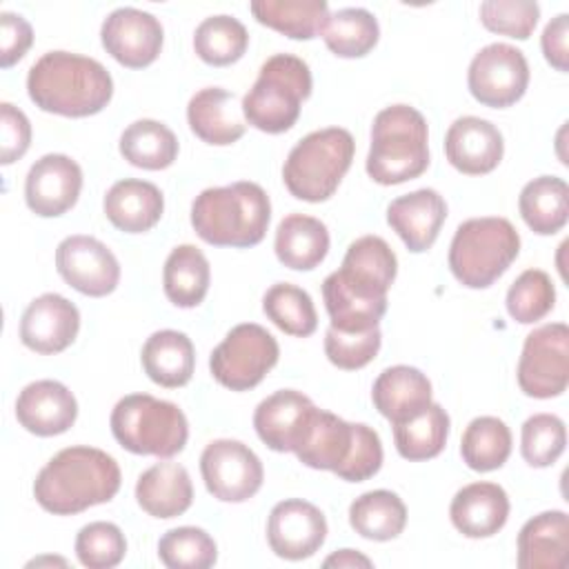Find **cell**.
<instances>
[{"instance_id": "cell-1", "label": "cell", "mask_w": 569, "mask_h": 569, "mask_svg": "<svg viewBox=\"0 0 569 569\" xmlns=\"http://www.w3.org/2000/svg\"><path fill=\"white\" fill-rule=\"evenodd\" d=\"M120 467L102 449L67 447L58 451L36 476V502L53 516H73L109 502L120 489Z\"/></svg>"}, {"instance_id": "cell-2", "label": "cell", "mask_w": 569, "mask_h": 569, "mask_svg": "<svg viewBox=\"0 0 569 569\" xmlns=\"http://www.w3.org/2000/svg\"><path fill=\"white\" fill-rule=\"evenodd\" d=\"M27 91L31 102L64 118L100 113L111 96V73L93 58L71 51H47L29 69Z\"/></svg>"}, {"instance_id": "cell-3", "label": "cell", "mask_w": 569, "mask_h": 569, "mask_svg": "<svg viewBox=\"0 0 569 569\" xmlns=\"http://www.w3.org/2000/svg\"><path fill=\"white\" fill-rule=\"evenodd\" d=\"M271 220L267 191L249 180L200 191L191 204V227L213 247L247 249L258 244Z\"/></svg>"}, {"instance_id": "cell-4", "label": "cell", "mask_w": 569, "mask_h": 569, "mask_svg": "<svg viewBox=\"0 0 569 569\" xmlns=\"http://www.w3.org/2000/svg\"><path fill=\"white\" fill-rule=\"evenodd\" d=\"M296 456L311 469L333 471L347 482H362L380 471L382 442L369 425L347 422L331 411L316 409Z\"/></svg>"}, {"instance_id": "cell-5", "label": "cell", "mask_w": 569, "mask_h": 569, "mask_svg": "<svg viewBox=\"0 0 569 569\" xmlns=\"http://www.w3.org/2000/svg\"><path fill=\"white\" fill-rule=\"evenodd\" d=\"M367 173L378 184H400L429 167V129L425 116L409 104H391L376 113Z\"/></svg>"}, {"instance_id": "cell-6", "label": "cell", "mask_w": 569, "mask_h": 569, "mask_svg": "<svg viewBox=\"0 0 569 569\" xmlns=\"http://www.w3.org/2000/svg\"><path fill=\"white\" fill-rule=\"evenodd\" d=\"M309 64L291 53L267 58L253 87L242 98L244 122L264 133L289 131L300 116L302 102L311 96Z\"/></svg>"}, {"instance_id": "cell-7", "label": "cell", "mask_w": 569, "mask_h": 569, "mask_svg": "<svg viewBox=\"0 0 569 569\" xmlns=\"http://www.w3.org/2000/svg\"><path fill=\"white\" fill-rule=\"evenodd\" d=\"M356 153L353 136L342 127L307 133L289 151L282 180L289 193L305 202H325L340 187Z\"/></svg>"}, {"instance_id": "cell-8", "label": "cell", "mask_w": 569, "mask_h": 569, "mask_svg": "<svg viewBox=\"0 0 569 569\" xmlns=\"http://www.w3.org/2000/svg\"><path fill=\"white\" fill-rule=\"evenodd\" d=\"M520 236L507 218L485 216L458 224L449 244V269L469 289L491 287L518 258Z\"/></svg>"}, {"instance_id": "cell-9", "label": "cell", "mask_w": 569, "mask_h": 569, "mask_svg": "<svg viewBox=\"0 0 569 569\" xmlns=\"http://www.w3.org/2000/svg\"><path fill=\"white\" fill-rule=\"evenodd\" d=\"M116 442L138 456L173 458L189 438V422L182 409L149 393L120 398L109 418Z\"/></svg>"}, {"instance_id": "cell-10", "label": "cell", "mask_w": 569, "mask_h": 569, "mask_svg": "<svg viewBox=\"0 0 569 569\" xmlns=\"http://www.w3.org/2000/svg\"><path fill=\"white\" fill-rule=\"evenodd\" d=\"M280 347L276 338L256 322L236 325L211 351L209 369L216 382L231 391H247L262 382L276 367Z\"/></svg>"}, {"instance_id": "cell-11", "label": "cell", "mask_w": 569, "mask_h": 569, "mask_svg": "<svg viewBox=\"0 0 569 569\" xmlns=\"http://www.w3.org/2000/svg\"><path fill=\"white\" fill-rule=\"evenodd\" d=\"M516 376L529 398L547 400L565 393L569 385V329L565 322H549L527 333Z\"/></svg>"}, {"instance_id": "cell-12", "label": "cell", "mask_w": 569, "mask_h": 569, "mask_svg": "<svg viewBox=\"0 0 569 569\" xmlns=\"http://www.w3.org/2000/svg\"><path fill=\"white\" fill-rule=\"evenodd\" d=\"M467 84L471 96L491 109L516 104L529 84V64L525 53L507 42L482 47L469 62Z\"/></svg>"}, {"instance_id": "cell-13", "label": "cell", "mask_w": 569, "mask_h": 569, "mask_svg": "<svg viewBox=\"0 0 569 569\" xmlns=\"http://www.w3.org/2000/svg\"><path fill=\"white\" fill-rule=\"evenodd\" d=\"M200 473L207 491L220 502H244L258 493L264 480L260 458L240 440H211L200 456Z\"/></svg>"}, {"instance_id": "cell-14", "label": "cell", "mask_w": 569, "mask_h": 569, "mask_svg": "<svg viewBox=\"0 0 569 569\" xmlns=\"http://www.w3.org/2000/svg\"><path fill=\"white\" fill-rule=\"evenodd\" d=\"M60 278L82 296H109L120 282V264L113 251L91 236H67L56 249Z\"/></svg>"}, {"instance_id": "cell-15", "label": "cell", "mask_w": 569, "mask_h": 569, "mask_svg": "<svg viewBox=\"0 0 569 569\" xmlns=\"http://www.w3.org/2000/svg\"><path fill=\"white\" fill-rule=\"evenodd\" d=\"M100 40L116 62L129 69H142L160 56L164 31L153 13L136 7H120L104 18Z\"/></svg>"}, {"instance_id": "cell-16", "label": "cell", "mask_w": 569, "mask_h": 569, "mask_svg": "<svg viewBox=\"0 0 569 569\" xmlns=\"http://www.w3.org/2000/svg\"><path fill=\"white\" fill-rule=\"evenodd\" d=\"M327 540L325 513L300 498L278 502L267 520V542L278 558H311Z\"/></svg>"}, {"instance_id": "cell-17", "label": "cell", "mask_w": 569, "mask_h": 569, "mask_svg": "<svg viewBox=\"0 0 569 569\" xmlns=\"http://www.w3.org/2000/svg\"><path fill=\"white\" fill-rule=\"evenodd\" d=\"M82 169L64 153H47L38 158L24 178L27 207L42 218L67 213L80 196Z\"/></svg>"}, {"instance_id": "cell-18", "label": "cell", "mask_w": 569, "mask_h": 569, "mask_svg": "<svg viewBox=\"0 0 569 569\" xmlns=\"http://www.w3.org/2000/svg\"><path fill=\"white\" fill-rule=\"evenodd\" d=\"M80 331L78 307L60 293L33 298L20 318V340L27 349L53 356L73 345Z\"/></svg>"}, {"instance_id": "cell-19", "label": "cell", "mask_w": 569, "mask_h": 569, "mask_svg": "<svg viewBox=\"0 0 569 569\" xmlns=\"http://www.w3.org/2000/svg\"><path fill=\"white\" fill-rule=\"evenodd\" d=\"M316 409L318 407L302 391L280 389L260 400V405L256 407V433L271 451L296 453L313 420Z\"/></svg>"}, {"instance_id": "cell-20", "label": "cell", "mask_w": 569, "mask_h": 569, "mask_svg": "<svg viewBox=\"0 0 569 569\" xmlns=\"http://www.w3.org/2000/svg\"><path fill=\"white\" fill-rule=\"evenodd\" d=\"M398 273V258L380 236H362L347 247L342 264L333 276L356 296L371 300L387 298Z\"/></svg>"}, {"instance_id": "cell-21", "label": "cell", "mask_w": 569, "mask_h": 569, "mask_svg": "<svg viewBox=\"0 0 569 569\" xmlns=\"http://www.w3.org/2000/svg\"><path fill=\"white\" fill-rule=\"evenodd\" d=\"M505 153V140L498 127L478 116L453 120L445 136V156L453 169L467 176L493 171Z\"/></svg>"}, {"instance_id": "cell-22", "label": "cell", "mask_w": 569, "mask_h": 569, "mask_svg": "<svg viewBox=\"0 0 569 569\" xmlns=\"http://www.w3.org/2000/svg\"><path fill=\"white\" fill-rule=\"evenodd\" d=\"M18 422L40 438L69 431L78 418L76 396L58 380L29 382L16 400Z\"/></svg>"}, {"instance_id": "cell-23", "label": "cell", "mask_w": 569, "mask_h": 569, "mask_svg": "<svg viewBox=\"0 0 569 569\" xmlns=\"http://www.w3.org/2000/svg\"><path fill=\"white\" fill-rule=\"evenodd\" d=\"M447 220V202L436 189H416L387 207V224L413 253L431 249Z\"/></svg>"}, {"instance_id": "cell-24", "label": "cell", "mask_w": 569, "mask_h": 569, "mask_svg": "<svg viewBox=\"0 0 569 569\" xmlns=\"http://www.w3.org/2000/svg\"><path fill=\"white\" fill-rule=\"evenodd\" d=\"M187 122L202 142L216 147L238 142L247 129L242 104H238L236 93L222 87L196 91L187 104Z\"/></svg>"}, {"instance_id": "cell-25", "label": "cell", "mask_w": 569, "mask_h": 569, "mask_svg": "<svg viewBox=\"0 0 569 569\" xmlns=\"http://www.w3.org/2000/svg\"><path fill=\"white\" fill-rule=\"evenodd\" d=\"M449 518L467 538H491L509 518V496L496 482H471L456 491Z\"/></svg>"}, {"instance_id": "cell-26", "label": "cell", "mask_w": 569, "mask_h": 569, "mask_svg": "<svg viewBox=\"0 0 569 569\" xmlns=\"http://www.w3.org/2000/svg\"><path fill=\"white\" fill-rule=\"evenodd\" d=\"M102 207L107 220L116 229L124 233H144L160 222L164 198L153 182L124 178L109 187Z\"/></svg>"}, {"instance_id": "cell-27", "label": "cell", "mask_w": 569, "mask_h": 569, "mask_svg": "<svg viewBox=\"0 0 569 569\" xmlns=\"http://www.w3.org/2000/svg\"><path fill=\"white\" fill-rule=\"evenodd\" d=\"M371 400L378 413L396 425L431 405V382L416 367L393 365L373 380Z\"/></svg>"}, {"instance_id": "cell-28", "label": "cell", "mask_w": 569, "mask_h": 569, "mask_svg": "<svg viewBox=\"0 0 569 569\" xmlns=\"http://www.w3.org/2000/svg\"><path fill=\"white\" fill-rule=\"evenodd\" d=\"M136 500L153 518L167 520L182 516L193 502V485L189 471L169 458L156 462L140 473L136 482Z\"/></svg>"}, {"instance_id": "cell-29", "label": "cell", "mask_w": 569, "mask_h": 569, "mask_svg": "<svg viewBox=\"0 0 569 569\" xmlns=\"http://www.w3.org/2000/svg\"><path fill=\"white\" fill-rule=\"evenodd\" d=\"M569 551V516L542 511L529 518L518 533L520 569H562Z\"/></svg>"}, {"instance_id": "cell-30", "label": "cell", "mask_w": 569, "mask_h": 569, "mask_svg": "<svg viewBox=\"0 0 569 569\" xmlns=\"http://www.w3.org/2000/svg\"><path fill=\"white\" fill-rule=\"evenodd\" d=\"M142 369L151 382L178 389L184 387L196 369V349L187 333L176 329H160L142 345Z\"/></svg>"}, {"instance_id": "cell-31", "label": "cell", "mask_w": 569, "mask_h": 569, "mask_svg": "<svg viewBox=\"0 0 569 569\" xmlns=\"http://www.w3.org/2000/svg\"><path fill=\"white\" fill-rule=\"evenodd\" d=\"M276 258L293 271L316 269L329 253L327 224L313 216L291 213L280 220L273 240Z\"/></svg>"}, {"instance_id": "cell-32", "label": "cell", "mask_w": 569, "mask_h": 569, "mask_svg": "<svg viewBox=\"0 0 569 569\" xmlns=\"http://www.w3.org/2000/svg\"><path fill=\"white\" fill-rule=\"evenodd\" d=\"M518 211L533 233H558L569 220L567 182L558 176H538L529 180L518 196Z\"/></svg>"}, {"instance_id": "cell-33", "label": "cell", "mask_w": 569, "mask_h": 569, "mask_svg": "<svg viewBox=\"0 0 569 569\" xmlns=\"http://www.w3.org/2000/svg\"><path fill=\"white\" fill-rule=\"evenodd\" d=\"M209 260L196 244H178L164 260L162 289L171 305L180 309L198 307L209 291Z\"/></svg>"}, {"instance_id": "cell-34", "label": "cell", "mask_w": 569, "mask_h": 569, "mask_svg": "<svg viewBox=\"0 0 569 569\" xmlns=\"http://www.w3.org/2000/svg\"><path fill=\"white\" fill-rule=\"evenodd\" d=\"M249 9L260 24L291 40L320 36L329 18V4L325 0H253Z\"/></svg>"}, {"instance_id": "cell-35", "label": "cell", "mask_w": 569, "mask_h": 569, "mask_svg": "<svg viewBox=\"0 0 569 569\" xmlns=\"http://www.w3.org/2000/svg\"><path fill=\"white\" fill-rule=\"evenodd\" d=\"M349 525L367 540L387 542L405 531L407 507L398 493L389 489H373L349 505Z\"/></svg>"}, {"instance_id": "cell-36", "label": "cell", "mask_w": 569, "mask_h": 569, "mask_svg": "<svg viewBox=\"0 0 569 569\" xmlns=\"http://www.w3.org/2000/svg\"><path fill=\"white\" fill-rule=\"evenodd\" d=\"M120 156L133 167L160 171L178 158V138L164 122L142 118L122 131Z\"/></svg>"}, {"instance_id": "cell-37", "label": "cell", "mask_w": 569, "mask_h": 569, "mask_svg": "<svg viewBox=\"0 0 569 569\" xmlns=\"http://www.w3.org/2000/svg\"><path fill=\"white\" fill-rule=\"evenodd\" d=\"M449 413L431 402L418 416L393 425V442L405 460L420 462L436 458L449 438Z\"/></svg>"}, {"instance_id": "cell-38", "label": "cell", "mask_w": 569, "mask_h": 569, "mask_svg": "<svg viewBox=\"0 0 569 569\" xmlns=\"http://www.w3.org/2000/svg\"><path fill=\"white\" fill-rule=\"evenodd\" d=\"M327 49L338 58H362L380 38L378 20L362 7H345L329 13L320 31Z\"/></svg>"}, {"instance_id": "cell-39", "label": "cell", "mask_w": 569, "mask_h": 569, "mask_svg": "<svg viewBox=\"0 0 569 569\" xmlns=\"http://www.w3.org/2000/svg\"><path fill=\"white\" fill-rule=\"evenodd\" d=\"M511 453V431L496 416L473 418L460 440V456L473 471L500 469Z\"/></svg>"}, {"instance_id": "cell-40", "label": "cell", "mask_w": 569, "mask_h": 569, "mask_svg": "<svg viewBox=\"0 0 569 569\" xmlns=\"http://www.w3.org/2000/svg\"><path fill=\"white\" fill-rule=\"evenodd\" d=\"M249 47L247 27L227 13L204 18L193 33L198 58L211 67H229L238 62Z\"/></svg>"}, {"instance_id": "cell-41", "label": "cell", "mask_w": 569, "mask_h": 569, "mask_svg": "<svg viewBox=\"0 0 569 569\" xmlns=\"http://www.w3.org/2000/svg\"><path fill=\"white\" fill-rule=\"evenodd\" d=\"M262 311L287 336L307 338L318 327L311 296L291 282H276L269 287L262 296Z\"/></svg>"}, {"instance_id": "cell-42", "label": "cell", "mask_w": 569, "mask_h": 569, "mask_svg": "<svg viewBox=\"0 0 569 569\" xmlns=\"http://www.w3.org/2000/svg\"><path fill=\"white\" fill-rule=\"evenodd\" d=\"M322 298L325 309L333 329L338 331H369L378 327L387 311V300H369L347 291L331 273L322 282Z\"/></svg>"}, {"instance_id": "cell-43", "label": "cell", "mask_w": 569, "mask_h": 569, "mask_svg": "<svg viewBox=\"0 0 569 569\" xmlns=\"http://www.w3.org/2000/svg\"><path fill=\"white\" fill-rule=\"evenodd\" d=\"M158 558L169 569H207L216 565L218 547L200 527H176L158 540Z\"/></svg>"}, {"instance_id": "cell-44", "label": "cell", "mask_w": 569, "mask_h": 569, "mask_svg": "<svg viewBox=\"0 0 569 569\" xmlns=\"http://www.w3.org/2000/svg\"><path fill=\"white\" fill-rule=\"evenodd\" d=\"M507 311L520 325L542 320L556 305V287L542 269L522 271L507 291Z\"/></svg>"}, {"instance_id": "cell-45", "label": "cell", "mask_w": 569, "mask_h": 569, "mask_svg": "<svg viewBox=\"0 0 569 569\" xmlns=\"http://www.w3.org/2000/svg\"><path fill=\"white\" fill-rule=\"evenodd\" d=\"M567 445L565 422L553 413H533L520 429V453L529 467L553 465Z\"/></svg>"}, {"instance_id": "cell-46", "label": "cell", "mask_w": 569, "mask_h": 569, "mask_svg": "<svg viewBox=\"0 0 569 569\" xmlns=\"http://www.w3.org/2000/svg\"><path fill=\"white\" fill-rule=\"evenodd\" d=\"M127 553V538L113 522L96 520L84 525L76 536V556L82 567L111 569L122 562Z\"/></svg>"}, {"instance_id": "cell-47", "label": "cell", "mask_w": 569, "mask_h": 569, "mask_svg": "<svg viewBox=\"0 0 569 569\" xmlns=\"http://www.w3.org/2000/svg\"><path fill=\"white\" fill-rule=\"evenodd\" d=\"M478 13L485 29L527 40L538 24L540 7L533 0H487L480 4Z\"/></svg>"}, {"instance_id": "cell-48", "label": "cell", "mask_w": 569, "mask_h": 569, "mask_svg": "<svg viewBox=\"0 0 569 569\" xmlns=\"http://www.w3.org/2000/svg\"><path fill=\"white\" fill-rule=\"evenodd\" d=\"M382 333L380 327H373L369 331H338L333 327L325 333V353L329 362L338 369L353 371L367 367L380 351Z\"/></svg>"}, {"instance_id": "cell-49", "label": "cell", "mask_w": 569, "mask_h": 569, "mask_svg": "<svg viewBox=\"0 0 569 569\" xmlns=\"http://www.w3.org/2000/svg\"><path fill=\"white\" fill-rule=\"evenodd\" d=\"M31 144V122L11 102L0 104V162L20 160Z\"/></svg>"}, {"instance_id": "cell-50", "label": "cell", "mask_w": 569, "mask_h": 569, "mask_svg": "<svg viewBox=\"0 0 569 569\" xmlns=\"http://www.w3.org/2000/svg\"><path fill=\"white\" fill-rule=\"evenodd\" d=\"M33 42L31 24L13 11L0 13V67L9 69L24 58Z\"/></svg>"}, {"instance_id": "cell-51", "label": "cell", "mask_w": 569, "mask_h": 569, "mask_svg": "<svg viewBox=\"0 0 569 569\" xmlns=\"http://www.w3.org/2000/svg\"><path fill=\"white\" fill-rule=\"evenodd\" d=\"M569 16L567 13H558L553 20L547 22L542 38H540V47L545 53V60L556 69V71H567L569 69Z\"/></svg>"}, {"instance_id": "cell-52", "label": "cell", "mask_w": 569, "mask_h": 569, "mask_svg": "<svg viewBox=\"0 0 569 569\" xmlns=\"http://www.w3.org/2000/svg\"><path fill=\"white\" fill-rule=\"evenodd\" d=\"M371 565L373 562L356 549H340V551L331 553L329 558H325V562H322V567H336V569H353V567L369 569Z\"/></svg>"}, {"instance_id": "cell-53", "label": "cell", "mask_w": 569, "mask_h": 569, "mask_svg": "<svg viewBox=\"0 0 569 569\" xmlns=\"http://www.w3.org/2000/svg\"><path fill=\"white\" fill-rule=\"evenodd\" d=\"M44 562H56V565H62V567L67 565V560H62V558H36V560L29 562V567H33V565L38 567V565H44Z\"/></svg>"}]
</instances>
